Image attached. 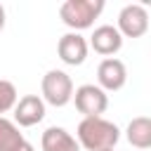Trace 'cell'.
Masks as SVG:
<instances>
[{"instance_id": "6da1fadb", "label": "cell", "mask_w": 151, "mask_h": 151, "mask_svg": "<svg viewBox=\"0 0 151 151\" xmlns=\"http://www.w3.org/2000/svg\"><path fill=\"white\" fill-rule=\"evenodd\" d=\"M76 139H78L80 149H85V151H111L120 139V130L116 123L106 120L104 116L83 118L78 123Z\"/></svg>"}, {"instance_id": "7a4b0ae2", "label": "cell", "mask_w": 151, "mask_h": 151, "mask_svg": "<svg viewBox=\"0 0 151 151\" xmlns=\"http://www.w3.org/2000/svg\"><path fill=\"white\" fill-rule=\"evenodd\" d=\"M101 12H104V0H66L59 7L61 21L76 33L90 28Z\"/></svg>"}, {"instance_id": "3957f363", "label": "cell", "mask_w": 151, "mask_h": 151, "mask_svg": "<svg viewBox=\"0 0 151 151\" xmlns=\"http://www.w3.org/2000/svg\"><path fill=\"white\" fill-rule=\"evenodd\" d=\"M40 92H42V101L52 104V106H66L68 101H73V80L66 71L61 68H52L42 76L40 80Z\"/></svg>"}, {"instance_id": "277c9868", "label": "cell", "mask_w": 151, "mask_h": 151, "mask_svg": "<svg viewBox=\"0 0 151 151\" xmlns=\"http://www.w3.org/2000/svg\"><path fill=\"white\" fill-rule=\"evenodd\" d=\"M73 101L76 109L83 113V118H97L109 109V94L92 83H85L73 90Z\"/></svg>"}, {"instance_id": "5b68a950", "label": "cell", "mask_w": 151, "mask_h": 151, "mask_svg": "<svg viewBox=\"0 0 151 151\" xmlns=\"http://www.w3.org/2000/svg\"><path fill=\"white\" fill-rule=\"evenodd\" d=\"M120 35L125 38H142L146 31H149V12L144 5H125L120 12H118V26Z\"/></svg>"}, {"instance_id": "8992f818", "label": "cell", "mask_w": 151, "mask_h": 151, "mask_svg": "<svg viewBox=\"0 0 151 151\" xmlns=\"http://www.w3.org/2000/svg\"><path fill=\"white\" fill-rule=\"evenodd\" d=\"M97 83L104 92H116L120 87H125L127 83V68L120 59L116 57H109V59H101L99 66H97Z\"/></svg>"}, {"instance_id": "52a82bcc", "label": "cell", "mask_w": 151, "mask_h": 151, "mask_svg": "<svg viewBox=\"0 0 151 151\" xmlns=\"http://www.w3.org/2000/svg\"><path fill=\"white\" fill-rule=\"evenodd\" d=\"M87 52H90L87 40H85L80 33H76V31L64 33V35L59 38V42H57V54H59V59H61L64 64H68V66H80V64L87 59Z\"/></svg>"}, {"instance_id": "ba28073f", "label": "cell", "mask_w": 151, "mask_h": 151, "mask_svg": "<svg viewBox=\"0 0 151 151\" xmlns=\"http://www.w3.org/2000/svg\"><path fill=\"white\" fill-rule=\"evenodd\" d=\"M12 111H14V123L19 127H33L45 118V101L38 94H24Z\"/></svg>"}, {"instance_id": "9c48e42d", "label": "cell", "mask_w": 151, "mask_h": 151, "mask_svg": "<svg viewBox=\"0 0 151 151\" xmlns=\"http://www.w3.org/2000/svg\"><path fill=\"white\" fill-rule=\"evenodd\" d=\"M97 54H101V57H113L116 52H120V47H123V35H120V31L116 28V26H111V24H104V26H97L94 28V33L90 35V42H87Z\"/></svg>"}, {"instance_id": "30bf717a", "label": "cell", "mask_w": 151, "mask_h": 151, "mask_svg": "<svg viewBox=\"0 0 151 151\" xmlns=\"http://www.w3.org/2000/svg\"><path fill=\"white\" fill-rule=\"evenodd\" d=\"M40 146H42V151H80L78 139L68 130L57 127V125H52V127H47L42 132Z\"/></svg>"}, {"instance_id": "8fae6325", "label": "cell", "mask_w": 151, "mask_h": 151, "mask_svg": "<svg viewBox=\"0 0 151 151\" xmlns=\"http://www.w3.org/2000/svg\"><path fill=\"white\" fill-rule=\"evenodd\" d=\"M125 137H127V142H130L134 149H139V151L151 149V118H149V116H137V118H132V120L127 123V127H125Z\"/></svg>"}, {"instance_id": "7c38bea8", "label": "cell", "mask_w": 151, "mask_h": 151, "mask_svg": "<svg viewBox=\"0 0 151 151\" xmlns=\"http://www.w3.org/2000/svg\"><path fill=\"white\" fill-rule=\"evenodd\" d=\"M26 139L19 132V125L5 116H0V151H14L17 146H21Z\"/></svg>"}, {"instance_id": "4fadbf2b", "label": "cell", "mask_w": 151, "mask_h": 151, "mask_svg": "<svg viewBox=\"0 0 151 151\" xmlns=\"http://www.w3.org/2000/svg\"><path fill=\"white\" fill-rule=\"evenodd\" d=\"M17 101H19V94H17L14 83L0 80V116L7 113V111H12V109L17 106Z\"/></svg>"}, {"instance_id": "5bb4252c", "label": "cell", "mask_w": 151, "mask_h": 151, "mask_svg": "<svg viewBox=\"0 0 151 151\" xmlns=\"http://www.w3.org/2000/svg\"><path fill=\"white\" fill-rule=\"evenodd\" d=\"M14 151H35V149H33V144H31V142H24V144H21V146H17Z\"/></svg>"}, {"instance_id": "9a60e30c", "label": "cell", "mask_w": 151, "mask_h": 151, "mask_svg": "<svg viewBox=\"0 0 151 151\" xmlns=\"http://www.w3.org/2000/svg\"><path fill=\"white\" fill-rule=\"evenodd\" d=\"M5 28V7L0 5V31Z\"/></svg>"}, {"instance_id": "2e32d148", "label": "cell", "mask_w": 151, "mask_h": 151, "mask_svg": "<svg viewBox=\"0 0 151 151\" xmlns=\"http://www.w3.org/2000/svg\"><path fill=\"white\" fill-rule=\"evenodd\" d=\"M111 151H113V149H111Z\"/></svg>"}]
</instances>
